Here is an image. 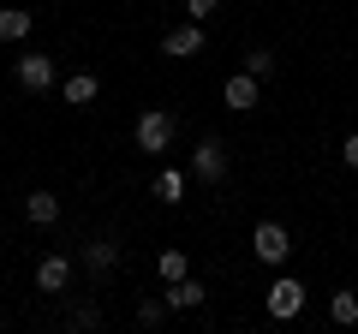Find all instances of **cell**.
I'll use <instances>...</instances> for the list:
<instances>
[{
  "mask_svg": "<svg viewBox=\"0 0 358 334\" xmlns=\"http://www.w3.org/2000/svg\"><path fill=\"white\" fill-rule=\"evenodd\" d=\"M329 317H334V328H352V322H358V293H334L329 298Z\"/></svg>",
  "mask_w": 358,
  "mask_h": 334,
  "instance_id": "2e32d148",
  "label": "cell"
},
{
  "mask_svg": "<svg viewBox=\"0 0 358 334\" xmlns=\"http://www.w3.org/2000/svg\"><path fill=\"white\" fill-rule=\"evenodd\" d=\"M60 96L72 108H90L96 96H102V84H96V72H78V78H66V84H60Z\"/></svg>",
  "mask_w": 358,
  "mask_h": 334,
  "instance_id": "4fadbf2b",
  "label": "cell"
},
{
  "mask_svg": "<svg viewBox=\"0 0 358 334\" xmlns=\"http://www.w3.org/2000/svg\"><path fill=\"white\" fill-rule=\"evenodd\" d=\"M167 143H173V114H162V108H150V114L138 119V150H143V155H162Z\"/></svg>",
  "mask_w": 358,
  "mask_h": 334,
  "instance_id": "5b68a950",
  "label": "cell"
},
{
  "mask_svg": "<svg viewBox=\"0 0 358 334\" xmlns=\"http://www.w3.org/2000/svg\"><path fill=\"white\" fill-rule=\"evenodd\" d=\"M257 84H263V78H251V72H233L227 84H221V102H227L233 114H251V108H257Z\"/></svg>",
  "mask_w": 358,
  "mask_h": 334,
  "instance_id": "ba28073f",
  "label": "cell"
},
{
  "mask_svg": "<svg viewBox=\"0 0 358 334\" xmlns=\"http://www.w3.org/2000/svg\"><path fill=\"white\" fill-rule=\"evenodd\" d=\"M263 310L275 322H293L299 310H305V281H293V275H275V286L263 293Z\"/></svg>",
  "mask_w": 358,
  "mask_h": 334,
  "instance_id": "277c9868",
  "label": "cell"
},
{
  "mask_svg": "<svg viewBox=\"0 0 358 334\" xmlns=\"http://www.w3.org/2000/svg\"><path fill=\"white\" fill-rule=\"evenodd\" d=\"M251 251H257V263L281 269V263L293 257V233H287L281 221H257V233H251Z\"/></svg>",
  "mask_w": 358,
  "mask_h": 334,
  "instance_id": "7a4b0ae2",
  "label": "cell"
},
{
  "mask_svg": "<svg viewBox=\"0 0 358 334\" xmlns=\"http://www.w3.org/2000/svg\"><path fill=\"white\" fill-rule=\"evenodd\" d=\"M162 54H173V60H192V54H203V24H197V18H192V24H173V30L162 36Z\"/></svg>",
  "mask_w": 358,
  "mask_h": 334,
  "instance_id": "52a82bcc",
  "label": "cell"
},
{
  "mask_svg": "<svg viewBox=\"0 0 358 334\" xmlns=\"http://www.w3.org/2000/svg\"><path fill=\"white\" fill-rule=\"evenodd\" d=\"M167 322V298H138V328H162Z\"/></svg>",
  "mask_w": 358,
  "mask_h": 334,
  "instance_id": "e0dca14e",
  "label": "cell"
},
{
  "mask_svg": "<svg viewBox=\"0 0 358 334\" xmlns=\"http://www.w3.org/2000/svg\"><path fill=\"white\" fill-rule=\"evenodd\" d=\"M155 275H162V281H185V275H192V257H185V251H173V245H167L162 257H155Z\"/></svg>",
  "mask_w": 358,
  "mask_h": 334,
  "instance_id": "5bb4252c",
  "label": "cell"
},
{
  "mask_svg": "<svg viewBox=\"0 0 358 334\" xmlns=\"http://www.w3.org/2000/svg\"><path fill=\"white\" fill-rule=\"evenodd\" d=\"M13 72H18V84H24L30 96L54 90V60H48V54H18V66H13Z\"/></svg>",
  "mask_w": 358,
  "mask_h": 334,
  "instance_id": "8992f818",
  "label": "cell"
},
{
  "mask_svg": "<svg viewBox=\"0 0 358 334\" xmlns=\"http://www.w3.org/2000/svg\"><path fill=\"white\" fill-rule=\"evenodd\" d=\"M162 298H167V310H197V305L209 298V286L185 275V281H167V293H162Z\"/></svg>",
  "mask_w": 358,
  "mask_h": 334,
  "instance_id": "30bf717a",
  "label": "cell"
},
{
  "mask_svg": "<svg viewBox=\"0 0 358 334\" xmlns=\"http://www.w3.org/2000/svg\"><path fill=\"white\" fill-rule=\"evenodd\" d=\"M24 221L30 227H54V221H60V197L54 191H30L24 197Z\"/></svg>",
  "mask_w": 358,
  "mask_h": 334,
  "instance_id": "8fae6325",
  "label": "cell"
},
{
  "mask_svg": "<svg viewBox=\"0 0 358 334\" xmlns=\"http://www.w3.org/2000/svg\"><path fill=\"white\" fill-rule=\"evenodd\" d=\"M185 13H192V18H197V24H203V18H209V13H221V0H185Z\"/></svg>",
  "mask_w": 358,
  "mask_h": 334,
  "instance_id": "d6986e66",
  "label": "cell"
},
{
  "mask_svg": "<svg viewBox=\"0 0 358 334\" xmlns=\"http://www.w3.org/2000/svg\"><path fill=\"white\" fill-rule=\"evenodd\" d=\"M155 197H162V203H185V173L162 167V173H155Z\"/></svg>",
  "mask_w": 358,
  "mask_h": 334,
  "instance_id": "9a60e30c",
  "label": "cell"
},
{
  "mask_svg": "<svg viewBox=\"0 0 358 334\" xmlns=\"http://www.w3.org/2000/svg\"><path fill=\"white\" fill-rule=\"evenodd\" d=\"M78 263H84V275H90V281L102 286L108 275L120 269V239H114V233H96V239H90L84 251H78Z\"/></svg>",
  "mask_w": 358,
  "mask_h": 334,
  "instance_id": "3957f363",
  "label": "cell"
},
{
  "mask_svg": "<svg viewBox=\"0 0 358 334\" xmlns=\"http://www.w3.org/2000/svg\"><path fill=\"white\" fill-rule=\"evenodd\" d=\"M30 24H36V13H30V6H0V42H24Z\"/></svg>",
  "mask_w": 358,
  "mask_h": 334,
  "instance_id": "7c38bea8",
  "label": "cell"
},
{
  "mask_svg": "<svg viewBox=\"0 0 358 334\" xmlns=\"http://www.w3.org/2000/svg\"><path fill=\"white\" fill-rule=\"evenodd\" d=\"M192 173H197L203 185H227V173H233L227 143H221V138H197V150H192Z\"/></svg>",
  "mask_w": 358,
  "mask_h": 334,
  "instance_id": "6da1fadb",
  "label": "cell"
},
{
  "mask_svg": "<svg viewBox=\"0 0 358 334\" xmlns=\"http://www.w3.org/2000/svg\"><path fill=\"white\" fill-rule=\"evenodd\" d=\"M341 161H346V167H352V173H358V131H352V138L341 143Z\"/></svg>",
  "mask_w": 358,
  "mask_h": 334,
  "instance_id": "ffe728a7",
  "label": "cell"
},
{
  "mask_svg": "<svg viewBox=\"0 0 358 334\" xmlns=\"http://www.w3.org/2000/svg\"><path fill=\"white\" fill-rule=\"evenodd\" d=\"M245 72H251V78H275V54H268V48H251V54H245Z\"/></svg>",
  "mask_w": 358,
  "mask_h": 334,
  "instance_id": "ac0fdd59",
  "label": "cell"
},
{
  "mask_svg": "<svg viewBox=\"0 0 358 334\" xmlns=\"http://www.w3.org/2000/svg\"><path fill=\"white\" fill-rule=\"evenodd\" d=\"M36 286H42V293H66V286H72V257L48 251V257L36 263Z\"/></svg>",
  "mask_w": 358,
  "mask_h": 334,
  "instance_id": "9c48e42d",
  "label": "cell"
}]
</instances>
